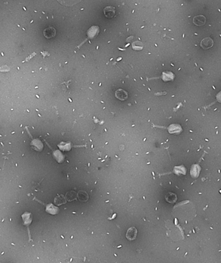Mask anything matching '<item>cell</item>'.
Returning a JSON list of instances; mask_svg holds the SVG:
<instances>
[{"label":"cell","mask_w":221,"mask_h":263,"mask_svg":"<svg viewBox=\"0 0 221 263\" xmlns=\"http://www.w3.org/2000/svg\"><path fill=\"white\" fill-rule=\"evenodd\" d=\"M193 22L195 25L198 26V27H201V26H203L206 24V17H204V15L196 16V17H195L193 18Z\"/></svg>","instance_id":"cell-7"},{"label":"cell","mask_w":221,"mask_h":263,"mask_svg":"<svg viewBox=\"0 0 221 263\" xmlns=\"http://www.w3.org/2000/svg\"><path fill=\"white\" fill-rule=\"evenodd\" d=\"M67 202V199L63 195H59L56 197H55L54 199V203L57 206H60L61 205H63L66 203Z\"/></svg>","instance_id":"cell-19"},{"label":"cell","mask_w":221,"mask_h":263,"mask_svg":"<svg viewBox=\"0 0 221 263\" xmlns=\"http://www.w3.org/2000/svg\"><path fill=\"white\" fill-rule=\"evenodd\" d=\"M103 12H104V14L105 17H106L107 18H113L115 14V8L113 7V6L105 7L103 10Z\"/></svg>","instance_id":"cell-12"},{"label":"cell","mask_w":221,"mask_h":263,"mask_svg":"<svg viewBox=\"0 0 221 263\" xmlns=\"http://www.w3.org/2000/svg\"><path fill=\"white\" fill-rule=\"evenodd\" d=\"M56 29L53 27H48L44 30V36L47 39L53 38L56 36Z\"/></svg>","instance_id":"cell-5"},{"label":"cell","mask_w":221,"mask_h":263,"mask_svg":"<svg viewBox=\"0 0 221 263\" xmlns=\"http://www.w3.org/2000/svg\"><path fill=\"white\" fill-rule=\"evenodd\" d=\"M77 194L75 193V191H70L68 192V193L66 194V196L65 198L67 199V201H74V200H77Z\"/></svg>","instance_id":"cell-18"},{"label":"cell","mask_w":221,"mask_h":263,"mask_svg":"<svg viewBox=\"0 0 221 263\" xmlns=\"http://www.w3.org/2000/svg\"><path fill=\"white\" fill-rule=\"evenodd\" d=\"M173 172H174V173H175V174L178 175H185L186 173V169L184 165H181V166L175 167L174 168Z\"/></svg>","instance_id":"cell-16"},{"label":"cell","mask_w":221,"mask_h":263,"mask_svg":"<svg viewBox=\"0 0 221 263\" xmlns=\"http://www.w3.org/2000/svg\"><path fill=\"white\" fill-rule=\"evenodd\" d=\"M201 172V167L198 164H193L191 166L190 174L193 179H196L199 177Z\"/></svg>","instance_id":"cell-8"},{"label":"cell","mask_w":221,"mask_h":263,"mask_svg":"<svg viewBox=\"0 0 221 263\" xmlns=\"http://www.w3.org/2000/svg\"><path fill=\"white\" fill-rule=\"evenodd\" d=\"M57 1L65 6H73L80 3L81 0H57Z\"/></svg>","instance_id":"cell-13"},{"label":"cell","mask_w":221,"mask_h":263,"mask_svg":"<svg viewBox=\"0 0 221 263\" xmlns=\"http://www.w3.org/2000/svg\"><path fill=\"white\" fill-rule=\"evenodd\" d=\"M99 33V27L98 26H92L88 30L87 32V35H88V38L90 39H93L95 38L96 36H98Z\"/></svg>","instance_id":"cell-11"},{"label":"cell","mask_w":221,"mask_h":263,"mask_svg":"<svg viewBox=\"0 0 221 263\" xmlns=\"http://www.w3.org/2000/svg\"><path fill=\"white\" fill-rule=\"evenodd\" d=\"M31 148L37 152H41L44 149V144L39 139H35L30 144Z\"/></svg>","instance_id":"cell-3"},{"label":"cell","mask_w":221,"mask_h":263,"mask_svg":"<svg viewBox=\"0 0 221 263\" xmlns=\"http://www.w3.org/2000/svg\"><path fill=\"white\" fill-rule=\"evenodd\" d=\"M46 212L51 215H56L59 213L60 209L59 207L54 206L52 203H49L46 207Z\"/></svg>","instance_id":"cell-10"},{"label":"cell","mask_w":221,"mask_h":263,"mask_svg":"<svg viewBox=\"0 0 221 263\" xmlns=\"http://www.w3.org/2000/svg\"><path fill=\"white\" fill-rule=\"evenodd\" d=\"M77 197L79 201L81 202H87L89 199L88 194L84 190H80L78 192Z\"/></svg>","instance_id":"cell-14"},{"label":"cell","mask_w":221,"mask_h":263,"mask_svg":"<svg viewBox=\"0 0 221 263\" xmlns=\"http://www.w3.org/2000/svg\"><path fill=\"white\" fill-rule=\"evenodd\" d=\"M165 199L166 200L168 203H175L176 201V200H177V196H176V194H175L174 193H168L165 196Z\"/></svg>","instance_id":"cell-17"},{"label":"cell","mask_w":221,"mask_h":263,"mask_svg":"<svg viewBox=\"0 0 221 263\" xmlns=\"http://www.w3.org/2000/svg\"><path fill=\"white\" fill-rule=\"evenodd\" d=\"M53 157L55 159V160L59 162V163H61L65 160L64 155L62 154V152H60L59 150H55L53 152Z\"/></svg>","instance_id":"cell-15"},{"label":"cell","mask_w":221,"mask_h":263,"mask_svg":"<svg viewBox=\"0 0 221 263\" xmlns=\"http://www.w3.org/2000/svg\"><path fill=\"white\" fill-rule=\"evenodd\" d=\"M115 96L117 99L120 100V101H126L128 97V94L123 89L119 88L115 92Z\"/></svg>","instance_id":"cell-4"},{"label":"cell","mask_w":221,"mask_h":263,"mask_svg":"<svg viewBox=\"0 0 221 263\" xmlns=\"http://www.w3.org/2000/svg\"><path fill=\"white\" fill-rule=\"evenodd\" d=\"M213 45H214V40L210 37L204 38L200 43V46L204 50H206V51L211 48Z\"/></svg>","instance_id":"cell-1"},{"label":"cell","mask_w":221,"mask_h":263,"mask_svg":"<svg viewBox=\"0 0 221 263\" xmlns=\"http://www.w3.org/2000/svg\"><path fill=\"white\" fill-rule=\"evenodd\" d=\"M138 235V231L135 227H130L128 228L126 234V237L129 241H135Z\"/></svg>","instance_id":"cell-2"},{"label":"cell","mask_w":221,"mask_h":263,"mask_svg":"<svg viewBox=\"0 0 221 263\" xmlns=\"http://www.w3.org/2000/svg\"><path fill=\"white\" fill-rule=\"evenodd\" d=\"M216 97L217 101L219 102V103H221V91L216 94Z\"/></svg>","instance_id":"cell-20"},{"label":"cell","mask_w":221,"mask_h":263,"mask_svg":"<svg viewBox=\"0 0 221 263\" xmlns=\"http://www.w3.org/2000/svg\"><path fill=\"white\" fill-rule=\"evenodd\" d=\"M21 217L23 218V224L26 226V227H29V226L31 224V222H32L33 215L30 212H25L24 214L21 215Z\"/></svg>","instance_id":"cell-6"},{"label":"cell","mask_w":221,"mask_h":263,"mask_svg":"<svg viewBox=\"0 0 221 263\" xmlns=\"http://www.w3.org/2000/svg\"><path fill=\"white\" fill-rule=\"evenodd\" d=\"M168 132L171 134H180L182 132V127H180V125L178 124H173L170 125L168 128Z\"/></svg>","instance_id":"cell-9"}]
</instances>
